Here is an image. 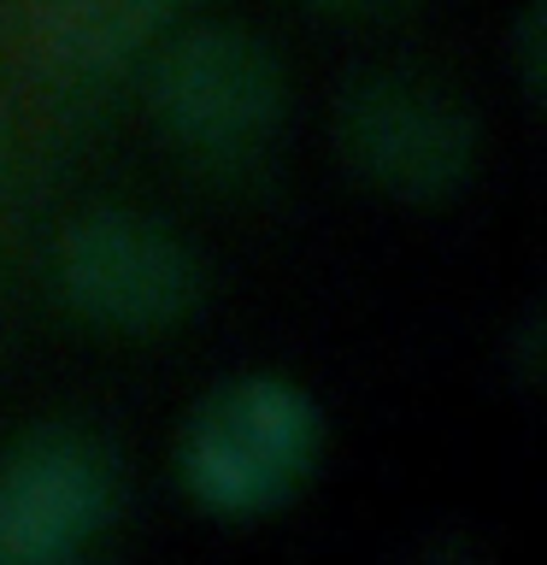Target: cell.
<instances>
[{
  "instance_id": "cell-8",
  "label": "cell",
  "mask_w": 547,
  "mask_h": 565,
  "mask_svg": "<svg viewBox=\"0 0 547 565\" xmlns=\"http://www.w3.org/2000/svg\"><path fill=\"white\" fill-rule=\"evenodd\" d=\"M312 7H330V12H377V7H395V0H312Z\"/></svg>"
},
{
  "instance_id": "cell-3",
  "label": "cell",
  "mask_w": 547,
  "mask_h": 565,
  "mask_svg": "<svg viewBox=\"0 0 547 565\" xmlns=\"http://www.w3.org/2000/svg\"><path fill=\"white\" fill-rule=\"evenodd\" d=\"M289 77L271 42L247 30H194L153 71V113L189 159L229 171L282 124Z\"/></svg>"
},
{
  "instance_id": "cell-1",
  "label": "cell",
  "mask_w": 547,
  "mask_h": 565,
  "mask_svg": "<svg viewBox=\"0 0 547 565\" xmlns=\"http://www.w3.org/2000/svg\"><path fill=\"white\" fill-rule=\"evenodd\" d=\"M324 418L282 377H236L189 413L176 471L189 494L218 519H259L294 501L318 471Z\"/></svg>"
},
{
  "instance_id": "cell-6",
  "label": "cell",
  "mask_w": 547,
  "mask_h": 565,
  "mask_svg": "<svg viewBox=\"0 0 547 565\" xmlns=\"http://www.w3.org/2000/svg\"><path fill=\"white\" fill-rule=\"evenodd\" d=\"M183 0H30V53L53 77H100L165 30Z\"/></svg>"
},
{
  "instance_id": "cell-2",
  "label": "cell",
  "mask_w": 547,
  "mask_h": 565,
  "mask_svg": "<svg viewBox=\"0 0 547 565\" xmlns=\"http://www.w3.org/2000/svg\"><path fill=\"white\" fill-rule=\"evenodd\" d=\"M335 148L395 201H453L476 171V118L423 71H360L335 100Z\"/></svg>"
},
{
  "instance_id": "cell-7",
  "label": "cell",
  "mask_w": 547,
  "mask_h": 565,
  "mask_svg": "<svg viewBox=\"0 0 547 565\" xmlns=\"http://www.w3.org/2000/svg\"><path fill=\"white\" fill-rule=\"evenodd\" d=\"M541 42H547L541 0H529L524 18H518V83H524V95H529V100L541 95Z\"/></svg>"
},
{
  "instance_id": "cell-4",
  "label": "cell",
  "mask_w": 547,
  "mask_h": 565,
  "mask_svg": "<svg viewBox=\"0 0 547 565\" xmlns=\"http://www.w3.org/2000/svg\"><path fill=\"white\" fill-rule=\"evenodd\" d=\"M53 282L65 307L100 330L153 335L183 324L201 300V259L189 242L141 212H88L60 236Z\"/></svg>"
},
{
  "instance_id": "cell-5",
  "label": "cell",
  "mask_w": 547,
  "mask_h": 565,
  "mask_svg": "<svg viewBox=\"0 0 547 565\" xmlns=\"http://www.w3.org/2000/svg\"><path fill=\"white\" fill-rule=\"evenodd\" d=\"M118 477L95 436L42 430L0 459V565H53L95 536Z\"/></svg>"
}]
</instances>
